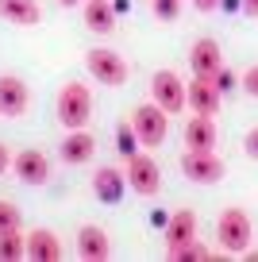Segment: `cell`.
Here are the masks:
<instances>
[{
    "instance_id": "obj_14",
    "label": "cell",
    "mask_w": 258,
    "mask_h": 262,
    "mask_svg": "<svg viewBox=\"0 0 258 262\" xmlns=\"http://www.w3.org/2000/svg\"><path fill=\"white\" fill-rule=\"evenodd\" d=\"M27 258H35V262H58V258H62V239H58L50 228H35L31 235H27Z\"/></svg>"
},
{
    "instance_id": "obj_5",
    "label": "cell",
    "mask_w": 258,
    "mask_h": 262,
    "mask_svg": "<svg viewBox=\"0 0 258 262\" xmlns=\"http://www.w3.org/2000/svg\"><path fill=\"white\" fill-rule=\"evenodd\" d=\"M85 66H89V74L97 77L100 85H123L127 81V62H123L116 50H104V47L89 50V54H85Z\"/></svg>"
},
{
    "instance_id": "obj_21",
    "label": "cell",
    "mask_w": 258,
    "mask_h": 262,
    "mask_svg": "<svg viewBox=\"0 0 258 262\" xmlns=\"http://www.w3.org/2000/svg\"><path fill=\"white\" fill-rule=\"evenodd\" d=\"M169 258H174V262H204V258H212V254H208V247H201L197 239H189V243L178 247Z\"/></svg>"
},
{
    "instance_id": "obj_2",
    "label": "cell",
    "mask_w": 258,
    "mask_h": 262,
    "mask_svg": "<svg viewBox=\"0 0 258 262\" xmlns=\"http://www.w3.org/2000/svg\"><path fill=\"white\" fill-rule=\"evenodd\" d=\"M216 239H220V247H224L227 254L250 251V239H254V231H250V216L243 212V208H227V212L216 220Z\"/></svg>"
},
{
    "instance_id": "obj_1",
    "label": "cell",
    "mask_w": 258,
    "mask_h": 262,
    "mask_svg": "<svg viewBox=\"0 0 258 262\" xmlns=\"http://www.w3.org/2000/svg\"><path fill=\"white\" fill-rule=\"evenodd\" d=\"M93 116V93L89 85H81V81H66L62 89H58V120H62L66 131H77L85 127Z\"/></svg>"
},
{
    "instance_id": "obj_20",
    "label": "cell",
    "mask_w": 258,
    "mask_h": 262,
    "mask_svg": "<svg viewBox=\"0 0 258 262\" xmlns=\"http://www.w3.org/2000/svg\"><path fill=\"white\" fill-rule=\"evenodd\" d=\"M93 189H97L100 201H116V196H120V189H123V178L112 170V166H104V170L97 173V181H93Z\"/></svg>"
},
{
    "instance_id": "obj_30",
    "label": "cell",
    "mask_w": 258,
    "mask_h": 262,
    "mask_svg": "<svg viewBox=\"0 0 258 262\" xmlns=\"http://www.w3.org/2000/svg\"><path fill=\"white\" fill-rule=\"evenodd\" d=\"M58 4H62V8H73V4H81V0H58Z\"/></svg>"
},
{
    "instance_id": "obj_12",
    "label": "cell",
    "mask_w": 258,
    "mask_h": 262,
    "mask_svg": "<svg viewBox=\"0 0 258 262\" xmlns=\"http://www.w3.org/2000/svg\"><path fill=\"white\" fill-rule=\"evenodd\" d=\"M77 254L89 262H100L112 254V243H108V231L97 228V224H85V228L77 231Z\"/></svg>"
},
{
    "instance_id": "obj_26",
    "label": "cell",
    "mask_w": 258,
    "mask_h": 262,
    "mask_svg": "<svg viewBox=\"0 0 258 262\" xmlns=\"http://www.w3.org/2000/svg\"><path fill=\"white\" fill-rule=\"evenodd\" d=\"M243 147H247V155L258 162V127H250V131H247V143H243Z\"/></svg>"
},
{
    "instance_id": "obj_19",
    "label": "cell",
    "mask_w": 258,
    "mask_h": 262,
    "mask_svg": "<svg viewBox=\"0 0 258 262\" xmlns=\"http://www.w3.org/2000/svg\"><path fill=\"white\" fill-rule=\"evenodd\" d=\"M27 258V235H19V228L0 231V262H19Z\"/></svg>"
},
{
    "instance_id": "obj_29",
    "label": "cell",
    "mask_w": 258,
    "mask_h": 262,
    "mask_svg": "<svg viewBox=\"0 0 258 262\" xmlns=\"http://www.w3.org/2000/svg\"><path fill=\"white\" fill-rule=\"evenodd\" d=\"M243 12H247V16H258V0H243Z\"/></svg>"
},
{
    "instance_id": "obj_11",
    "label": "cell",
    "mask_w": 258,
    "mask_h": 262,
    "mask_svg": "<svg viewBox=\"0 0 258 262\" xmlns=\"http://www.w3.org/2000/svg\"><path fill=\"white\" fill-rule=\"evenodd\" d=\"M27 104H31V93H27V85L19 81V77H0V116L16 120V116L27 112Z\"/></svg>"
},
{
    "instance_id": "obj_27",
    "label": "cell",
    "mask_w": 258,
    "mask_h": 262,
    "mask_svg": "<svg viewBox=\"0 0 258 262\" xmlns=\"http://www.w3.org/2000/svg\"><path fill=\"white\" fill-rule=\"evenodd\" d=\"M193 8L197 12H212V8H220V0H193Z\"/></svg>"
},
{
    "instance_id": "obj_10",
    "label": "cell",
    "mask_w": 258,
    "mask_h": 262,
    "mask_svg": "<svg viewBox=\"0 0 258 262\" xmlns=\"http://www.w3.org/2000/svg\"><path fill=\"white\" fill-rule=\"evenodd\" d=\"M185 104L193 108L197 116H216L220 112V89H216V81H208V77H193V81L185 85Z\"/></svg>"
},
{
    "instance_id": "obj_13",
    "label": "cell",
    "mask_w": 258,
    "mask_h": 262,
    "mask_svg": "<svg viewBox=\"0 0 258 262\" xmlns=\"http://www.w3.org/2000/svg\"><path fill=\"white\" fill-rule=\"evenodd\" d=\"M189 239H197V212L193 208H181V212H174V220L166 224V251L174 254L178 247H185Z\"/></svg>"
},
{
    "instance_id": "obj_22",
    "label": "cell",
    "mask_w": 258,
    "mask_h": 262,
    "mask_svg": "<svg viewBox=\"0 0 258 262\" xmlns=\"http://www.w3.org/2000/svg\"><path fill=\"white\" fill-rule=\"evenodd\" d=\"M8 228H19V208L12 201H0V231H8Z\"/></svg>"
},
{
    "instance_id": "obj_17",
    "label": "cell",
    "mask_w": 258,
    "mask_h": 262,
    "mask_svg": "<svg viewBox=\"0 0 258 262\" xmlns=\"http://www.w3.org/2000/svg\"><path fill=\"white\" fill-rule=\"evenodd\" d=\"M0 16L8 19V24H16V27H35L42 12H39L35 0H0Z\"/></svg>"
},
{
    "instance_id": "obj_18",
    "label": "cell",
    "mask_w": 258,
    "mask_h": 262,
    "mask_svg": "<svg viewBox=\"0 0 258 262\" xmlns=\"http://www.w3.org/2000/svg\"><path fill=\"white\" fill-rule=\"evenodd\" d=\"M85 24L93 27L97 35H108L116 27V12L108 0H85Z\"/></svg>"
},
{
    "instance_id": "obj_25",
    "label": "cell",
    "mask_w": 258,
    "mask_h": 262,
    "mask_svg": "<svg viewBox=\"0 0 258 262\" xmlns=\"http://www.w3.org/2000/svg\"><path fill=\"white\" fill-rule=\"evenodd\" d=\"M243 89H247L250 97H258V66H250L247 74H243Z\"/></svg>"
},
{
    "instance_id": "obj_24",
    "label": "cell",
    "mask_w": 258,
    "mask_h": 262,
    "mask_svg": "<svg viewBox=\"0 0 258 262\" xmlns=\"http://www.w3.org/2000/svg\"><path fill=\"white\" fill-rule=\"evenodd\" d=\"M154 16L158 19H174L178 16V0H154Z\"/></svg>"
},
{
    "instance_id": "obj_15",
    "label": "cell",
    "mask_w": 258,
    "mask_h": 262,
    "mask_svg": "<svg viewBox=\"0 0 258 262\" xmlns=\"http://www.w3.org/2000/svg\"><path fill=\"white\" fill-rule=\"evenodd\" d=\"M93 150H97V139H93L85 127H77V131H70V135L62 139V162L81 166V162H89V158H93Z\"/></svg>"
},
{
    "instance_id": "obj_16",
    "label": "cell",
    "mask_w": 258,
    "mask_h": 262,
    "mask_svg": "<svg viewBox=\"0 0 258 262\" xmlns=\"http://www.w3.org/2000/svg\"><path fill=\"white\" fill-rule=\"evenodd\" d=\"M216 123H212V116H193V120L185 123V147L189 150H212L216 147Z\"/></svg>"
},
{
    "instance_id": "obj_23",
    "label": "cell",
    "mask_w": 258,
    "mask_h": 262,
    "mask_svg": "<svg viewBox=\"0 0 258 262\" xmlns=\"http://www.w3.org/2000/svg\"><path fill=\"white\" fill-rule=\"evenodd\" d=\"M116 135H120V155H127V158H131V155H135V143H139V139H135V127L120 123V131H116Z\"/></svg>"
},
{
    "instance_id": "obj_4",
    "label": "cell",
    "mask_w": 258,
    "mask_h": 262,
    "mask_svg": "<svg viewBox=\"0 0 258 262\" xmlns=\"http://www.w3.org/2000/svg\"><path fill=\"white\" fill-rule=\"evenodd\" d=\"M150 97H154V104H158L166 116H174V112L185 108V81H181L174 70H158L154 81H150Z\"/></svg>"
},
{
    "instance_id": "obj_7",
    "label": "cell",
    "mask_w": 258,
    "mask_h": 262,
    "mask_svg": "<svg viewBox=\"0 0 258 262\" xmlns=\"http://www.w3.org/2000/svg\"><path fill=\"white\" fill-rule=\"evenodd\" d=\"M181 170H185V178L197 181V185H212V181L224 178V162H220L212 150H185V155H181Z\"/></svg>"
},
{
    "instance_id": "obj_8",
    "label": "cell",
    "mask_w": 258,
    "mask_h": 262,
    "mask_svg": "<svg viewBox=\"0 0 258 262\" xmlns=\"http://www.w3.org/2000/svg\"><path fill=\"white\" fill-rule=\"evenodd\" d=\"M12 170H16V178L27 181V185H47V178H50V158L42 155V150L27 147V150H19V155L12 158Z\"/></svg>"
},
{
    "instance_id": "obj_3",
    "label": "cell",
    "mask_w": 258,
    "mask_h": 262,
    "mask_svg": "<svg viewBox=\"0 0 258 262\" xmlns=\"http://www.w3.org/2000/svg\"><path fill=\"white\" fill-rule=\"evenodd\" d=\"M131 127H135V139L143 147H162L166 135H169V116L150 100V104H139L131 112Z\"/></svg>"
},
{
    "instance_id": "obj_28",
    "label": "cell",
    "mask_w": 258,
    "mask_h": 262,
    "mask_svg": "<svg viewBox=\"0 0 258 262\" xmlns=\"http://www.w3.org/2000/svg\"><path fill=\"white\" fill-rule=\"evenodd\" d=\"M8 166H12V155H8V147H4V143H0V173L8 170Z\"/></svg>"
},
{
    "instance_id": "obj_9",
    "label": "cell",
    "mask_w": 258,
    "mask_h": 262,
    "mask_svg": "<svg viewBox=\"0 0 258 262\" xmlns=\"http://www.w3.org/2000/svg\"><path fill=\"white\" fill-rule=\"evenodd\" d=\"M189 66H193V77H216L224 70V54H220L216 39H197L193 50H189Z\"/></svg>"
},
{
    "instance_id": "obj_6",
    "label": "cell",
    "mask_w": 258,
    "mask_h": 262,
    "mask_svg": "<svg viewBox=\"0 0 258 262\" xmlns=\"http://www.w3.org/2000/svg\"><path fill=\"white\" fill-rule=\"evenodd\" d=\"M123 181H127L139 196H154L162 189V170H158V162H154L150 155H131L127 158V178Z\"/></svg>"
}]
</instances>
